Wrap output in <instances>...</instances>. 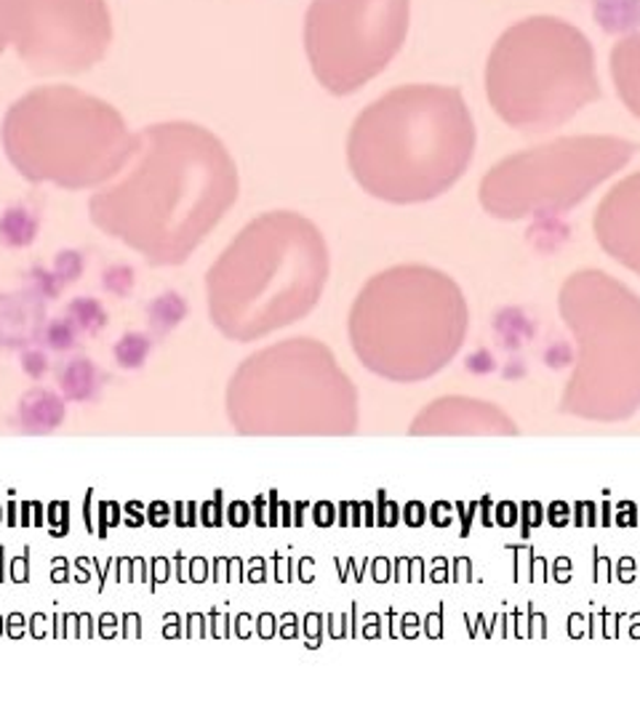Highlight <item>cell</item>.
Listing matches in <instances>:
<instances>
[{"instance_id":"cell-2","label":"cell","mask_w":640,"mask_h":719,"mask_svg":"<svg viewBox=\"0 0 640 719\" xmlns=\"http://www.w3.org/2000/svg\"><path fill=\"white\" fill-rule=\"evenodd\" d=\"M614 75L627 104L640 112V35L619 43L614 52Z\"/></svg>"},{"instance_id":"cell-5","label":"cell","mask_w":640,"mask_h":719,"mask_svg":"<svg viewBox=\"0 0 640 719\" xmlns=\"http://www.w3.org/2000/svg\"><path fill=\"white\" fill-rule=\"evenodd\" d=\"M48 342L56 350H67V346H73V328L67 323H54L48 328Z\"/></svg>"},{"instance_id":"cell-3","label":"cell","mask_w":640,"mask_h":719,"mask_svg":"<svg viewBox=\"0 0 640 719\" xmlns=\"http://www.w3.org/2000/svg\"><path fill=\"white\" fill-rule=\"evenodd\" d=\"M600 22L606 30H625L640 22V0H604Z\"/></svg>"},{"instance_id":"cell-1","label":"cell","mask_w":640,"mask_h":719,"mask_svg":"<svg viewBox=\"0 0 640 719\" xmlns=\"http://www.w3.org/2000/svg\"><path fill=\"white\" fill-rule=\"evenodd\" d=\"M488 93L510 120L563 118L593 99V52L558 19H529L499 41L488 62Z\"/></svg>"},{"instance_id":"cell-4","label":"cell","mask_w":640,"mask_h":719,"mask_svg":"<svg viewBox=\"0 0 640 719\" xmlns=\"http://www.w3.org/2000/svg\"><path fill=\"white\" fill-rule=\"evenodd\" d=\"M150 344L144 342L142 336H125L121 346H118V360H121L123 365H142L144 355H147Z\"/></svg>"},{"instance_id":"cell-6","label":"cell","mask_w":640,"mask_h":719,"mask_svg":"<svg viewBox=\"0 0 640 719\" xmlns=\"http://www.w3.org/2000/svg\"><path fill=\"white\" fill-rule=\"evenodd\" d=\"M24 368H27L33 376H41L43 370H46V357H43L41 352H33V355H27V363H24Z\"/></svg>"}]
</instances>
